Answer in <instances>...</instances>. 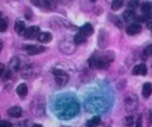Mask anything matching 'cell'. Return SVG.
<instances>
[{
    "label": "cell",
    "instance_id": "25",
    "mask_svg": "<svg viewBox=\"0 0 152 127\" xmlns=\"http://www.w3.org/2000/svg\"><path fill=\"white\" fill-rule=\"evenodd\" d=\"M138 5H139V2L137 1V0H134V1H128V6H129V8H137L138 7Z\"/></svg>",
    "mask_w": 152,
    "mask_h": 127
},
{
    "label": "cell",
    "instance_id": "22",
    "mask_svg": "<svg viewBox=\"0 0 152 127\" xmlns=\"http://www.w3.org/2000/svg\"><path fill=\"white\" fill-rule=\"evenodd\" d=\"M151 55H152V44L147 45V46L144 49V56H145V57H148V56H151Z\"/></svg>",
    "mask_w": 152,
    "mask_h": 127
},
{
    "label": "cell",
    "instance_id": "5",
    "mask_svg": "<svg viewBox=\"0 0 152 127\" xmlns=\"http://www.w3.org/2000/svg\"><path fill=\"white\" fill-rule=\"evenodd\" d=\"M140 31H141V25H140L139 23H132V24H129V25L127 26V28H126V32H127V34H129V36L137 34V33H139Z\"/></svg>",
    "mask_w": 152,
    "mask_h": 127
},
{
    "label": "cell",
    "instance_id": "24",
    "mask_svg": "<svg viewBox=\"0 0 152 127\" xmlns=\"http://www.w3.org/2000/svg\"><path fill=\"white\" fill-rule=\"evenodd\" d=\"M135 127H142V115L139 114L138 119L135 120Z\"/></svg>",
    "mask_w": 152,
    "mask_h": 127
},
{
    "label": "cell",
    "instance_id": "13",
    "mask_svg": "<svg viewBox=\"0 0 152 127\" xmlns=\"http://www.w3.org/2000/svg\"><path fill=\"white\" fill-rule=\"evenodd\" d=\"M151 93H152V84L150 82L144 83V85H142V96L148 97L151 95Z\"/></svg>",
    "mask_w": 152,
    "mask_h": 127
},
{
    "label": "cell",
    "instance_id": "1",
    "mask_svg": "<svg viewBox=\"0 0 152 127\" xmlns=\"http://www.w3.org/2000/svg\"><path fill=\"white\" fill-rule=\"evenodd\" d=\"M88 63H89V66L91 69H103V68H107L109 65V63L106 62V59L102 56H99L97 53H94L89 58Z\"/></svg>",
    "mask_w": 152,
    "mask_h": 127
},
{
    "label": "cell",
    "instance_id": "7",
    "mask_svg": "<svg viewBox=\"0 0 152 127\" xmlns=\"http://www.w3.org/2000/svg\"><path fill=\"white\" fill-rule=\"evenodd\" d=\"M122 18H124V20H125V21H127V23H131V24H132V21H133L134 19H137L138 17H137V14H135L133 11L127 9V11H125V12H124Z\"/></svg>",
    "mask_w": 152,
    "mask_h": 127
},
{
    "label": "cell",
    "instance_id": "12",
    "mask_svg": "<svg viewBox=\"0 0 152 127\" xmlns=\"http://www.w3.org/2000/svg\"><path fill=\"white\" fill-rule=\"evenodd\" d=\"M17 94H18L19 97H23V99L27 95V87H26L25 83H21L17 87Z\"/></svg>",
    "mask_w": 152,
    "mask_h": 127
},
{
    "label": "cell",
    "instance_id": "27",
    "mask_svg": "<svg viewBox=\"0 0 152 127\" xmlns=\"http://www.w3.org/2000/svg\"><path fill=\"white\" fill-rule=\"evenodd\" d=\"M25 18H26V19H32V13H31L30 9H28V11H27V9L25 11Z\"/></svg>",
    "mask_w": 152,
    "mask_h": 127
},
{
    "label": "cell",
    "instance_id": "23",
    "mask_svg": "<svg viewBox=\"0 0 152 127\" xmlns=\"http://www.w3.org/2000/svg\"><path fill=\"white\" fill-rule=\"evenodd\" d=\"M6 28H7V20L2 18V19L0 20V31H1V32H5Z\"/></svg>",
    "mask_w": 152,
    "mask_h": 127
},
{
    "label": "cell",
    "instance_id": "19",
    "mask_svg": "<svg viewBox=\"0 0 152 127\" xmlns=\"http://www.w3.org/2000/svg\"><path fill=\"white\" fill-rule=\"evenodd\" d=\"M124 123H125L126 127H132L133 123H134V119H133V116H129V115L126 116L125 120H124Z\"/></svg>",
    "mask_w": 152,
    "mask_h": 127
},
{
    "label": "cell",
    "instance_id": "10",
    "mask_svg": "<svg viewBox=\"0 0 152 127\" xmlns=\"http://www.w3.org/2000/svg\"><path fill=\"white\" fill-rule=\"evenodd\" d=\"M37 39L40 43H48V42H50L52 39V34L50 32H40Z\"/></svg>",
    "mask_w": 152,
    "mask_h": 127
},
{
    "label": "cell",
    "instance_id": "28",
    "mask_svg": "<svg viewBox=\"0 0 152 127\" xmlns=\"http://www.w3.org/2000/svg\"><path fill=\"white\" fill-rule=\"evenodd\" d=\"M147 27H148V30L152 32V19H150V20L147 21Z\"/></svg>",
    "mask_w": 152,
    "mask_h": 127
},
{
    "label": "cell",
    "instance_id": "20",
    "mask_svg": "<svg viewBox=\"0 0 152 127\" xmlns=\"http://www.w3.org/2000/svg\"><path fill=\"white\" fill-rule=\"evenodd\" d=\"M121 6H122V1H121V0H115V1L112 2V9H113V11L120 9Z\"/></svg>",
    "mask_w": 152,
    "mask_h": 127
},
{
    "label": "cell",
    "instance_id": "29",
    "mask_svg": "<svg viewBox=\"0 0 152 127\" xmlns=\"http://www.w3.org/2000/svg\"><path fill=\"white\" fill-rule=\"evenodd\" d=\"M5 72V66H4V64H0V74L2 75Z\"/></svg>",
    "mask_w": 152,
    "mask_h": 127
},
{
    "label": "cell",
    "instance_id": "17",
    "mask_svg": "<svg viewBox=\"0 0 152 127\" xmlns=\"http://www.w3.org/2000/svg\"><path fill=\"white\" fill-rule=\"evenodd\" d=\"M84 40H86V37H84L81 32H77V33L75 34V37H74V43H75V44H82Z\"/></svg>",
    "mask_w": 152,
    "mask_h": 127
},
{
    "label": "cell",
    "instance_id": "26",
    "mask_svg": "<svg viewBox=\"0 0 152 127\" xmlns=\"http://www.w3.org/2000/svg\"><path fill=\"white\" fill-rule=\"evenodd\" d=\"M0 127H12V123L8 122V121H6V120H2L0 122Z\"/></svg>",
    "mask_w": 152,
    "mask_h": 127
},
{
    "label": "cell",
    "instance_id": "9",
    "mask_svg": "<svg viewBox=\"0 0 152 127\" xmlns=\"http://www.w3.org/2000/svg\"><path fill=\"white\" fill-rule=\"evenodd\" d=\"M14 31H15L17 33H19V34H24L25 31H26L24 21H21V20H17V21L14 23Z\"/></svg>",
    "mask_w": 152,
    "mask_h": 127
},
{
    "label": "cell",
    "instance_id": "2",
    "mask_svg": "<svg viewBox=\"0 0 152 127\" xmlns=\"http://www.w3.org/2000/svg\"><path fill=\"white\" fill-rule=\"evenodd\" d=\"M53 74H55V80H56V83L58 85H65L69 81V75L63 71V70H53Z\"/></svg>",
    "mask_w": 152,
    "mask_h": 127
},
{
    "label": "cell",
    "instance_id": "15",
    "mask_svg": "<svg viewBox=\"0 0 152 127\" xmlns=\"http://www.w3.org/2000/svg\"><path fill=\"white\" fill-rule=\"evenodd\" d=\"M100 122H101V119L99 116H94L87 121V127H96L100 125Z\"/></svg>",
    "mask_w": 152,
    "mask_h": 127
},
{
    "label": "cell",
    "instance_id": "21",
    "mask_svg": "<svg viewBox=\"0 0 152 127\" xmlns=\"http://www.w3.org/2000/svg\"><path fill=\"white\" fill-rule=\"evenodd\" d=\"M11 76H12V70H10V69H8V70H6V71L1 75V78H2L4 81H7V80H10V78H11Z\"/></svg>",
    "mask_w": 152,
    "mask_h": 127
},
{
    "label": "cell",
    "instance_id": "8",
    "mask_svg": "<svg viewBox=\"0 0 152 127\" xmlns=\"http://www.w3.org/2000/svg\"><path fill=\"white\" fill-rule=\"evenodd\" d=\"M80 32L87 38V37H89V36H91L93 34V32H94V30H93V26L90 25V24H84L81 28H80Z\"/></svg>",
    "mask_w": 152,
    "mask_h": 127
},
{
    "label": "cell",
    "instance_id": "16",
    "mask_svg": "<svg viewBox=\"0 0 152 127\" xmlns=\"http://www.w3.org/2000/svg\"><path fill=\"white\" fill-rule=\"evenodd\" d=\"M141 11H142L144 14L148 15L150 12L152 11V2H144L142 6H141Z\"/></svg>",
    "mask_w": 152,
    "mask_h": 127
},
{
    "label": "cell",
    "instance_id": "4",
    "mask_svg": "<svg viewBox=\"0 0 152 127\" xmlns=\"http://www.w3.org/2000/svg\"><path fill=\"white\" fill-rule=\"evenodd\" d=\"M24 50L28 55H38V53L44 52L45 51V47L42 46V45H28V46H25Z\"/></svg>",
    "mask_w": 152,
    "mask_h": 127
},
{
    "label": "cell",
    "instance_id": "30",
    "mask_svg": "<svg viewBox=\"0 0 152 127\" xmlns=\"http://www.w3.org/2000/svg\"><path fill=\"white\" fill-rule=\"evenodd\" d=\"M32 127H43V126H42V125H38V123H34Z\"/></svg>",
    "mask_w": 152,
    "mask_h": 127
},
{
    "label": "cell",
    "instance_id": "14",
    "mask_svg": "<svg viewBox=\"0 0 152 127\" xmlns=\"http://www.w3.org/2000/svg\"><path fill=\"white\" fill-rule=\"evenodd\" d=\"M19 65H20V61L18 57H13L11 61H10V70H13V71H17L19 69Z\"/></svg>",
    "mask_w": 152,
    "mask_h": 127
},
{
    "label": "cell",
    "instance_id": "11",
    "mask_svg": "<svg viewBox=\"0 0 152 127\" xmlns=\"http://www.w3.org/2000/svg\"><path fill=\"white\" fill-rule=\"evenodd\" d=\"M7 113H8V115L12 116V118H19V116L21 115V108H20L19 106H14V107L10 108Z\"/></svg>",
    "mask_w": 152,
    "mask_h": 127
},
{
    "label": "cell",
    "instance_id": "18",
    "mask_svg": "<svg viewBox=\"0 0 152 127\" xmlns=\"http://www.w3.org/2000/svg\"><path fill=\"white\" fill-rule=\"evenodd\" d=\"M102 57L106 59V62L110 63V62H113V61H114L115 55H114V52H113V51H107L104 55H102Z\"/></svg>",
    "mask_w": 152,
    "mask_h": 127
},
{
    "label": "cell",
    "instance_id": "3",
    "mask_svg": "<svg viewBox=\"0 0 152 127\" xmlns=\"http://www.w3.org/2000/svg\"><path fill=\"white\" fill-rule=\"evenodd\" d=\"M40 31H39V27L38 26H30L28 28H26L25 33H24V37L26 39H33V38H38Z\"/></svg>",
    "mask_w": 152,
    "mask_h": 127
},
{
    "label": "cell",
    "instance_id": "6",
    "mask_svg": "<svg viewBox=\"0 0 152 127\" xmlns=\"http://www.w3.org/2000/svg\"><path fill=\"white\" fill-rule=\"evenodd\" d=\"M146 72H147V68H146V65H145L144 63L138 64V65H135V66L132 69V74H133V75H142V76H145Z\"/></svg>",
    "mask_w": 152,
    "mask_h": 127
}]
</instances>
